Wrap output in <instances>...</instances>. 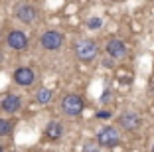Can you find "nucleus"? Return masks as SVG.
Returning <instances> with one entry per match:
<instances>
[{
    "instance_id": "nucleus-1",
    "label": "nucleus",
    "mask_w": 154,
    "mask_h": 152,
    "mask_svg": "<svg viewBox=\"0 0 154 152\" xmlns=\"http://www.w3.org/2000/svg\"><path fill=\"white\" fill-rule=\"evenodd\" d=\"M73 54H75L77 61L91 63L99 55V44L93 38H79V40L73 42Z\"/></svg>"
},
{
    "instance_id": "nucleus-2",
    "label": "nucleus",
    "mask_w": 154,
    "mask_h": 152,
    "mask_svg": "<svg viewBox=\"0 0 154 152\" xmlns=\"http://www.w3.org/2000/svg\"><path fill=\"white\" fill-rule=\"evenodd\" d=\"M59 113L67 119H77V116H81L83 111H85V101H83L81 95L77 93H65L61 95L59 99Z\"/></svg>"
},
{
    "instance_id": "nucleus-3",
    "label": "nucleus",
    "mask_w": 154,
    "mask_h": 152,
    "mask_svg": "<svg viewBox=\"0 0 154 152\" xmlns=\"http://www.w3.org/2000/svg\"><path fill=\"white\" fill-rule=\"evenodd\" d=\"M38 45H40L44 51H48V54H57V51H61L65 45V36L61 34L59 30H44L40 34V38H38Z\"/></svg>"
},
{
    "instance_id": "nucleus-4",
    "label": "nucleus",
    "mask_w": 154,
    "mask_h": 152,
    "mask_svg": "<svg viewBox=\"0 0 154 152\" xmlns=\"http://www.w3.org/2000/svg\"><path fill=\"white\" fill-rule=\"evenodd\" d=\"M12 18L18 20L24 26H34L40 20V10L34 4H30V2H18L12 8Z\"/></svg>"
},
{
    "instance_id": "nucleus-5",
    "label": "nucleus",
    "mask_w": 154,
    "mask_h": 152,
    "mask_svg": "<svg viewBox=\"0 0 154 152\" xmlns=\"http://www.w3.org/2000/svg\"><path fill=\"white\" fill-rule=\"evenodd\" d=\"M4 44L10 51H16V54H22L30 48V38L24 30L20 28H10L4 36Z\"/></svg>"
},
{
    "instance_id": "nucleus-6",
    "label": "nucleus",
    "mask_w": 154,
    "mask_h": 152,
    "mask_svg": "<svg viewBox=\"0 0 154 152\" xmlns=\"http://www.w3.org/2000/svg\"><path fill=\"white\" fill-rule=\"evenodd\" d=\"M38 81V73L34 67L30 65H20L16 67L12 71V83L18 87H24V89H28V87H34Z\"/></svg>"
},
{
    "instance_id": "nucleus-7",
    "label": "nucleus",
    "mask_w": 154,
    "mask_h": 152,
    "mask_svg": "<svg viewBox=\"0 0 154 152\" xmlns=\"http://www.w3.org/2000/svg\"><path fill=\"white\" fill-rule=\"evenodd\" d=\"M95 140L101 148H115L121 144V129L119 126H103L97 132Z\"/></svg>"
},
{
    "instance_id": "nucleus-8",
    "label": "nucleus",
    "mask_w": 154,
    "mask_h": 152,
    "mask_svg": "<svg viewBox=\"0 0 154 152\" xmlns=\"http://www.w3.org/2000/svg\"><path fill=\"white\" fill-rule=\"evenodd\" d=\"M22 107H24V97L18 93H6L0 99V111L6 115H16L22 111Z\"/></svg>"
},
{
    "instance_id": "nucleus-9",
    "label": "nucleus",
    "mask_w": 154,
    "mask_h": 152,
    "mask_svg": "<svg viewBox=\"0 0 154 152\" xmlns=\"http://www.w3.org/2000/svg\"><path fill=\"white\" fill-rule=\"evenodd\" d=\"M105 51L113 59H125L127 54H128V48L121 38H111V40H107V44H105Z\"/></svg>"
},
{
    "instance_id": "nucleus-10",
    "label": "nucleus",
    "mask_w": 154,
    "mask_h": 152,
    "mask_svg": "<svg viewBox=\"0 0 154 152\" xmlns=\"http://www.w3.org/2000/svg\"><path fill=\"white\" fill-rule=\"evenodd\" d=\"M140 125H142V121H140V116H138L136 111H125L119 116V126H121L122 130L134 132V130L140 129Z\"/></svg>"
},
{
    "instance_id": "nucleus-11",
    "label": "nucleus",
    "mask_w": 154,
    "mask_h": 152,
    "mask_svg": "<svg viewBox=\"0 0 154 152\" xmlns=\"http://www.w3.org/2000/svg\"><path fill=\"white\" fill-rule=\"evenodd\" d=\"M44 136L50 140V142H57V140L63 136V125L59 121H50L44 129Z\"/></svg>"
},
{
    "instance_id": "nucleus-12",
    "label": "nucleus",
    "mask_w": 154,
    "mask_h": 152,
    "mask_svg": "<svg viewBox=\"0 0 154 152\" xmlns=\"http://www.w3.org/2000/svg\"><path fill=\"white\" fill-rule=\"evenodd\" d=\"M34 99H36L38 105H48L51 103V99H54V91L50 87H38L36 93H34Z\"/></svg>"
},
{
    "instance_id": "nucleus-13",
    "label": "nucleus",
    "mask_w": 154,
    "mask_h": 152,
    "mask_svg": "<svg viewBox=\"0 0 154 152\" xmlns=\"http://www.w3.org/2000/svg\"><path fill=\"white\" fill-rule=\"evenodd\" d=\"M16 123L8 116H0V138H12Z\"/></svg>"
},
{
    "instance_id": "nucleus-14",
    "label": "nucleus",
    "mask_w": 154,
    "mask_h": 152,
    "mask_svg": "<svg viewBox=\"0 0 154 152\" xmlns=\"http://www.w3.org/2000/svg\"><path fill=\"white\" fill-rule=\"evenodd\" d=\"M101 26H103V18H99V16H91L87 20V28L89 30H99Z\"/></svg>"
},
{
    "instance_id": "nucleus-15",
    "label": "nucleus",
    "mask_w": 154,
    "mask_h": 152,
    "mask_svg": "<svg viewBox=\"0 0 154 152\" xmlns=\"http://www.w3.org/2000/svg\"><path fill=\"white\" fill-rule=\"evenodd\" d=\"M4 150H6V146H4L2 142H0V152H4Z\"/></svg>"
},
{
    "instance_id": "nucleus-16",
    "label": "nucleus",
    "mask_w": 154,
    "mask_h": 152,
    "mask_svg": "<svg viewBox=\"0 0 154 152\" xmlns=\"http://www.w3.org/2000/svg\"><path fill=\"white\" fill-rule=\"evenodd\" d=\"M152 152H154V146H152Z\"/></svg>"
}]
</instances>
